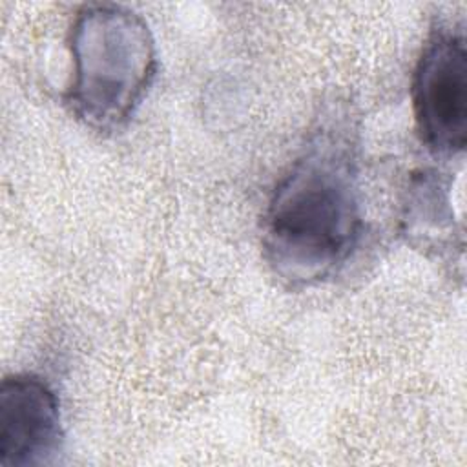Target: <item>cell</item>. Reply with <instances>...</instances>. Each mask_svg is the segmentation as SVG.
<instances>
[{
  "label": "cell",
  "instance_id": "obj_1",
  "mask_svg": "<svg viewBox=\"0 0 467 467\" xmlns=\"http://www.w3.org/2000/svg\"><path fill=\"white\" fill-rule=\"evenodd\" d=\"M356 133L347 115L323 119L275 184L263 215V250L288 286H310L350 257L361 235Z\"/></svg>",
  "mask_w": 467,
  "mask_h": 467
},
{
  "label": "cell",
  "instance_id": "obj_2",
  "mask_svg": "<svg viewBox=\"0 0 467 467\" xmlns=\"http://www.w3.org/2000/svg\"><path fill=\"white\" fill-rule=\"evenodd\" d=\"M69 49L71 113L95 131H117L133 117L157 71L150 26L122 5H86L71 26Z\"/></svg>",
  "mask_w": 467,
  "mask_h": 467
},
{
  "label": "cell",
  "instance_id": "obj_3",
  "mask_svg": "<svg viewBox=\"0 0 467 467\" xmlns=\"http://www.w3.org/2000/svg\"><path fill=\"white\" fill-rule=\"evenodd\" d=\"M412 108L421 140L434 153L458 155L467 144V46L462 31L438 27L412 77Z\"/></svg>",
  "mask_w": 467,
  "mask_h": 467
},
{
  "label": "cell",
  "instance_id": "obj_4",
  "mask_svg": "<svg viewBox=\"0 0 467 467\" xmlns=\"http://www.w3.org/2000/svg\"><path fill=\"white\" fill-rule=\"evenodd\" d=\"M62 445L60 403L35 374H13L0 387V467L49 463Z\"/></svg>",
  "mask_w": 467,
  "mask_h": 467
}]
</instances>
